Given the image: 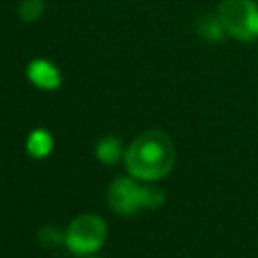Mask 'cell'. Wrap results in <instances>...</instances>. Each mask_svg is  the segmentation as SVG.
Listing matches in <instances>:
<instances>
[{"label":"cell","mask_w":258,"mask_h":258,"mask_svg":"<svg viewBox=\"0 0 258 258\" xmlns=\"http://www.w3.org/2000/svg\"><path fill=\"white\" fill-rule=\"evenodd\" d=\"M125 169L139 181H157L175 165V147L171 137L161 129L139 133L125 149Z\"/></svg>","instance_id":"1"},{"label":"cell","mask_w":258,"mask_h":258,"mask_svg":"<svg viewBox=\"0 0 258 258\" xmlns=\"http://www.w3.org/2000/svg\"><path fill=\"white\" fill-rule=\"evenodd\" d=\"M165 196L153 185H145L135 177H117L111 181L107 202L113 212L121 216H133L141 210H155L163 204Z\"/></svg>","instance_id":"2"},{"label":"cell","mask_w":258,"mask_h":258,"mask_svg":"<svg viewBox=\"0 0 258 258\" xmlns=\"http://www.w3.org/2000/svg\"><path fill=\"white\" fill-rule=\"evenodd\" d=\"M218 18L226 32L242 42L258 38V2L254 0H222L218 6Z\"/></svg>","instance_id":"3"},{"label":"cell","mask_w":258,"mask_h":258,"mask_svg":"<svg viewBox=\"0 0 258 258\" xmlns=\"http://www.w3.org/2000/svg\"><path fill=\"white\" fill-rule=\"evenodd\" d=\"M107 238V224L97 214H81L77 216L67 232H64V244L73 254H93L97 252Z\"/></svg>","instance_id":"4"},{"label":"cell","mask_w":258,"mask_h":258,"mask_svg":"<svg viewBox=\"0 0 258 258\" xmlns=\"http://www.w3.org/2000/svg\"><path fill=\"white\" fill-rule=\"evenodd\" d=\"M26 79L42 91H54L60 87L62 83V75L60 71L46 58H34L28 62L26 67Z\"/></svg>","instance_id":"5"},{"label":"cell","mask_w":258,"mask_h":258,"mask_svg":"<svg viewBox=\"0 0 258 258\" xmlns=\"http://www.w3.org/2000/svg\"><path fill=\"white\" fill-rule=\"evenodd\" d=\"M52 145H54L52 135L46 129H34L26 137V153L34 159H44L46 155H50Z\"/></svg>","instance_id":"6"},{"label":"cell","mask_w":258,"mask_h":258,"mask_svg":"<svg viewBox=\"0 0 258 258\" xmlns=\"http://www.w3.org/2000/svg\"><path fill=\"white\" fill-rule=\"evenodd\" d=\"M95 155L99 157V161H103L105 165H111V163H117L121 157H125V149H123V143L119 137H103L97 147H95Z\"/></svg>","instance_id":"7"},{"label":"cell","mask_w":258,"mask_h":258,"mask_svg":"<svg viewBox=\"0 0 258 258\" xmlns=\"http://www.w3.org/2000/svg\"><path fill=\"white\" fill-rule=\"evenodd\" d=\"M198 32L200 36H204L206 40H220L222 36H226L222 24H220V18L218 14H208V16H202L200 22H198Z\"/></svg>","instance_id":"8"},{"label":"cell","mask_w":258,"mask_h":258,"mask_svg":"<svg viewBox=\"0 0 258 258\" xmlns=\"http://www.w3.org/2000/svg\"><path fill=\"white\" fill-rule=\"evenodd\" d=\"M44 12V0H20L18 4V16L24 22H34Z\"/></svg>","instance_id":"9"}]
</instances>
